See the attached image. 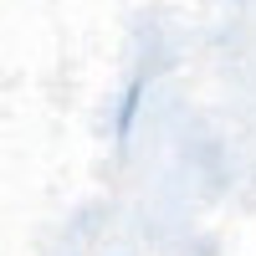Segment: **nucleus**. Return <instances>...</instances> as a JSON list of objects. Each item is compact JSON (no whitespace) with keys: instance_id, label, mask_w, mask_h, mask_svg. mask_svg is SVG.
Masks as SVG:
<instances>
[{"instance_id":"obj_1","label":"nucleus","mask_w":256,"mask_h":256,"mask_svg":"<svg viewBox=\"0 0 256 256\" xmlns=\"http://www.w3.org/2000/svg\"><path fill=\"white\" fill-rule=\"evenodd\" d=\"M138 102H144V77L128 82V92H123V108H118V144L134 134V118H138Z\"/></svg>"}]
</instances>
